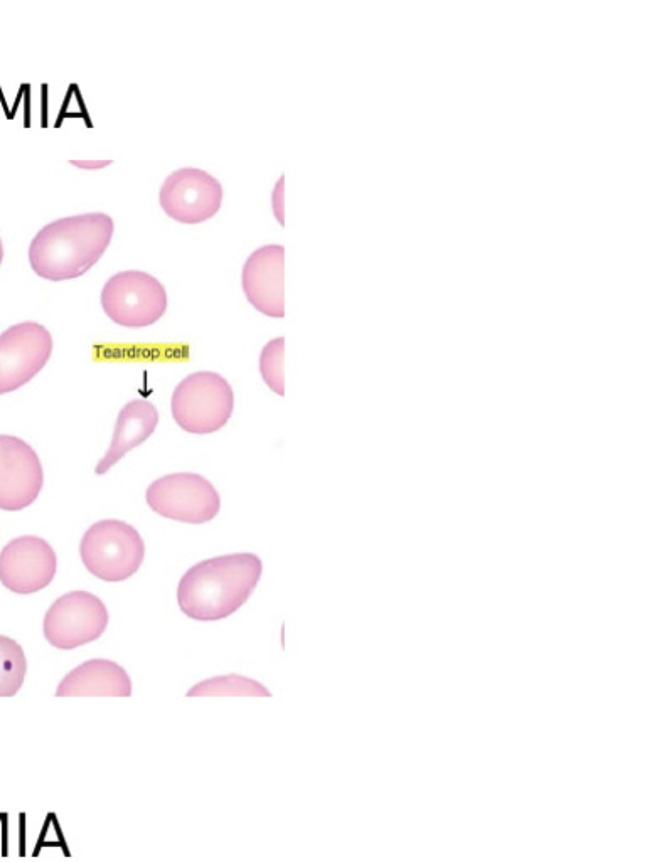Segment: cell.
I'll return each mask as SVG.
<instances>
[{"label":"cell","instance_id":"obj_19","mask_svg":"<svg viewBox=\"0 0 647 862\" xmlns=\"http://www.w3.org/2000/svg\"><path fill=\"white\" fill-rule=\"evenodd\" d=\"M110 164V162H98V164H86V162H73V165H78V167H83V169H100V167H105V165Z\"/></svg>","mask_w":647,"mask_h":862},{"label":"cell","instance_id":"obj_3","mask_svg":"<svg viewBox=\"0 0 647 862\" xmlns=\"http://www.w3.org/2000/svg\"><path fill=\"white\" fill-rule=\"evenodd\" d=\"M80 556L91 575L108 583L129 580L144 563L145 543L127 522L105 519L86 531Z\"/></svg>","mask_w":647,"mask_h":862},{"label":"cell","instance_id":"obj_7","mask_svg":"<svg viewBox=\"0 0 647 862\" xmlns=\"http://www.w3.org/2000/svg\"><path fill=\"white\" fill-rule=\"evenodd\" d=\"M105 603L90 591L59 596L44 617V637L59 650L78 649L100 639L108 627Z\"/></svg>","mask_w":647,"mask_h":862},{"label":"cell","instance_id":"obj_10","mask_svg":"<svg viewBox=\"0 0 647 862\" xmlns=\"http://www.w3.org/2000/svg\"><path fill=\"white\" fill-rule=\"evenodd\" d=\"M43 484V465L34 448L21 438L0 435V509H26L38 499Z\"/></svg>","mask_w":647,"mask_h":862},{"label":"cell","instance_id":"obj_18","mask_svg":"<svg viewBox=\"0 0 647 862\" xmlns=\"http://www.w3.org/2000/svg\"><path fill=\"white\" fill-rule=\"evenodd\" d=\"M282 192H284V177L277 182V187H275V192H273V209H275V214H277L280 223H284V208H282V199H280Z\"/></svg>","mask_w":647,"mask_h":862},{"label":"cell","instance_id":"obj_17","mask_svg":"<svg viewBox=\"0 0 647 862\" xmlns=\"http://www.w3.org/2000/svg\"><path fill=\"white\" fill-rule=\"evenodd\" d=\"M284 351L285 339L277 337L263 347L262 356H260V373L263 381L273 393L279 396H285Z\"/></svg>","mask_w":647,"mask_h":862},{"label":"cell","instance_id":"obj_14","mask_svg":"<svg viewBox=\"0 0 647 862\" xmlns=\"http://www.w3.org/2000/svg\"><path fill=\"white\" fill-rule=\"evenodd\" d=\"M159 425V411L150 401L135 400L123 406L118 413L112 445L98 462L97 475L112 470L127 453L147 442Z\"/></svg>","mask_w":647,"mask_h":862},{"label":"cell","instance_id":"obj_5","mask_svg":"<svg viewBox=\"0 0 647 862\" xmlns=\"http://www.w3.org/2000/svg\"><path fill=\"white\" fill-rule=\"evenodd\" d=\"M102 307L105 314L122 327H149L166 314V288L149 273L120 272L103 285Z\"/></svg>","mask_w":647,"mask_h":862},{"label":"cell","instance_id":"obj_2","mask_svg":"<svg viewBox=\"0 0 647 862\" xmlns=\"http://www.w3.org/2000/svg\"><path fill=\"white\" fill-rule=\"evenodd\" d=\"M112 216L88 213L46 224L29 246L34 273L49 282H66L88 272L112 243Z\"/></svg>","mask_w":647,"mask_h":862},{"label":"cell","instance_id":"obj_9","mask_svg":"<svg viewBox=\"0 0 647 862\" xmlns=\"http://www.w3.org/2000/svg\"><path fill=\"white\" fill-rule=\"evenodd\" d=\"M159 203L179 223L199 224L216 216L223 203V186L203 169L184 167L162 184Z\"/></svg>","mask_w":647,"mask_h":862},{"label":"cell","instance_id":"obj_20","mask_svg":"<svg viewBox=\"0 0 647 862\" xmlns=\"http://www.w3.org/2000/svg\"><path fill=\"white\" fill-rule=\"evenodd\" d=\"M4 260V246H2V240H0V263Z\"/></svg>","mask_w":647,"mask_h":862},{"label":"cell","instance_id":"obj_6","mask_svg":"<svg viewBox=\"0 0 647 862\" xmlns=\"http://www.w3.org/2000/svg\"><path fill=\"white\" fill-rule=\"evenodd\" d=\"M147 504L159 516L186 524H204L220 514L218 490L203 475L171 474L152 482Z\"/></svg>","mask_w":647,"mask_h":862},{"label":"cell","instance_id":"obj_11","mask_svg":"<svg viewBox=\"0 0 647 862\" xmlns=\"http://www.w3.org/2000/svg\"><path fill=\"white\" fill-rule=\"evenodd\" d=\"M58 570L53 546L38 536H22L0 553V583L19 595H31L51 585Z\"/></svg>","mask_w":647,"mask_h":862},{"label":"cell","instance_id":"obj_12","mask_svg":"<svg viewBox=\"0 0 647 862\" xmlns=\"http://www.w3.org/2000/svg\"><path fill=\"white\" fill-rule=\"evenodd\" d=\"M285 250L282 245H267L248 256L241 287L248 302L268 317H284Z\"/></svg>","mask_w":647,"mask_h":862},{"label":"cell","instance_id":"obj_16","mask_svg":"<svg viewBox=\"0 0 647 862\" xmlns=\"http://www.w3.org/2000/svg\"><path fill=\"white\" fill-rule=\"evenodd\" d=\"M27 674V659L16 640L0 635V698H12L21 691Z\"/></svg>","mask_w":647,"mask_h":862},{"label":"cell","instance_id":"obj_4","mask_svg":"<svg viewBox=\"0 0 647 862\" xmlns=\"http://www.w3.org/2000/svg\"><path fill=\"white\" fill-rule=\"evenodd\" d=\"M235 410V394L221 374L211 371L189 374L172 393V418L182 430L209 435L221 430Z\"/></svg>","mask_w":647,"mask_h":862},{"label":"cell","instance_id":"obj_1","mask_svg":"<svg viewBox=\"0 0 647 862\" xmlns=\"http://www.w3.org/2000/svg\"><path fill=\"white\" fill-rule=\"evenodd\" d=\"M257 554L236 553L201 561L189 568L177 588V603L186 617L216 622L238 612L262 578Z\"/></svg>","mask_w":647,"mask_h":862},{"label":"cell","instance_id":"obj_13","mask_svg":"<svg viewBox=\"0 0 647 862\" xmlns=\"http://www.w3.org/2000/svg\"><path fill=\"white\" fill-rule=\"evenodd\" d=\"M58 698H130L132 681L117 662L107 659L88 660L59 682Z\"/></svg>","mask_w":647,"mask_h":862},{"label":"cell","instance_id":"obj_15","mask_svg":"<svg viewBox=\"0 0 647 862\" xmlns=\"http://www.w3.org/2000/svg\"><path fill=\"white\" fill-rule=\"evenodd\" d=\"M188 698H272V692L267 687L250 679V677L230 674L218 676L199 682L189 689Z\"/></svg>","mask_w":647,"mask_h":862},{"label":"cell","instance_id":"obj_8","mask_svg":"<svg viewBox=\"0 0 647 862\" xmlns=\"http://www.w3.org/2000/svg\"><path fill=\"white\" fill-rule=\"evenodd\" d=\"M53 354V337L38 322L12 325L0 334V394L12 393L38 376Z\"/></svg>","mask_w":647,"mask_h":862}]
</instances>
